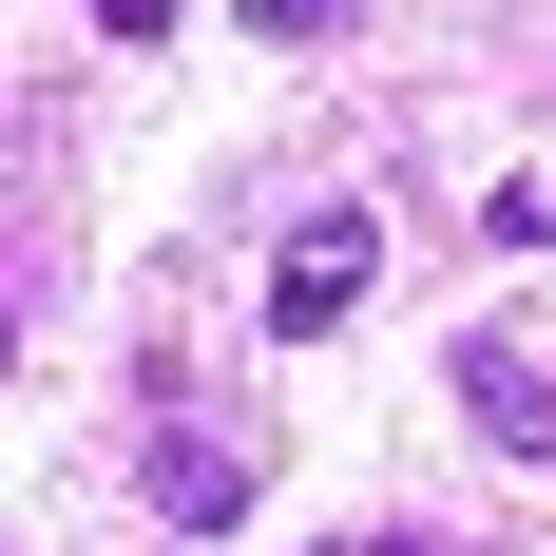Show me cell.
<instances>
[{
    "instance_id": "2",
    "label": "cell",
    "mask_w": 556,
    "mask_h": 556,
    "mask_svg": "<svg viewBox=\"0 0 556 556\" xmlns=\"http://www.w3.org/2000/svg\"><path fill=\"white\" fill-rule=\"evenodd\" d=\"M460 422H480L500 460H556V384H538V345H518V327L460 345Z\"/></svg>"
},
{
    "instance_id": "4",
    "label": "cell",
    "mask_w": 556,
    "mask_h": 556,
    "mask_svg": "<svg viewBox=\"0 0 556 556\" xmlns=\"http://www.w3.org/2000/svg\"><path fill=\"white\" fill-rule=\"evenodd\" d=\"M250 20H269V39H327V20H345V0H250Z\"/></svg>"
},
{
    "instance_id": "3",
    "label": "cell",
    "mask_w": 556,
    "mask_h": 556,
    "mask_svg": "<svg viewBox=\"0 0 556 556\" xmlns=\"http://www.w3.org/2000/svg\"><path fill=\"white\" fill-rule=\"evenodd\" d=\"M154 518L173 538H230V518H250V460L230 442H154Z\"/></svg>"
},
{
    "instance_id": "1",
    "label": "cell",
    "mask_w": 556,
    "mask_h": 556,
    "mask_svg": "<svg viewBox=\"0 0 556 556\" xmlns=\"http://www.w3.org/2000/svg\"><path fill=\"white\" fill-rule=\"evenodd\" d=\"M365 269H384V230H365V212H307V230L269 250V327H288V345H327L345 307H365Z\"/></svg>"
},
{
    "instance_id": "5",
    "label": "cell",
    "mask_w": 556,
    "mask_h": 556,
    "mask_svg": "<svg viewBox=\"0 0 556 556\" xmlns=\"http://www.w3.org/2000/svg\"><path fill=\"white\" fill-rule=\"evenodd\" d=\"M365 556H442V538H365Z\"/></svg>"
}]
</instances>
